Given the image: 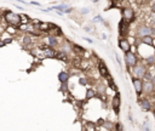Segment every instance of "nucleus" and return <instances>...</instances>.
Here are the masks:
<instances>
[{
    "label": "nucleus",
    "mask_w": 155,
    "mask_h": 131,
    "mask_svg": "<svg viewBox=\"0 0 155 131\" xmlns=\"http://www.w3.org/2000/svg\"><path fill=\"white\" fill-rule=\"evenodd\" d=\"M4 17H5V21L10 26H20L22 23L21 16L15 13V12H11V11H5L4 12Z\"/></svg>",
    "instance_id": "nucleus-1"
},
{
    "label": "nucleus",
    "mask_w": 155,
    "mask_h": 131,
    "mask_svg": "<svg viewBox=\"0 0 155 131\" xmlns=\"http://www.w3.org/2000/svg\"><path fill=\"white\" fill-rule=\"evenodd\" d=\"M125 61H126V64L128 67H134L137 64V58H136V55L128 51V52H125Z\"/></svg>",
    "instance_id": "nucleus-2"
},
{
    "label": "nucleus",
    "mask_w": 155,
    "mask_h": 131,
    "mask_svg": "<svg viewBox=\"0 0 155 131\" xmlns=\"http://www.w3.org/2000/svg\"><path fill=\"white\" fill-rule=\"evenodd\" d=\"M128 27H130V22L125 18H122L120 23H119V32H120V35L125 37L128 32Z\"/></svg>",
    "instance_id": "nucleus-3"
},
{
    "label": "nucleus",
    "mask_w": 155,
    "mask_h": 131,
    "mask_svg": "<svg viewBox=\"0 0 155 131\" xmlns=\"http://www.w3.org/2000/svg\"><path fill=\"white\" fill-rule=\"evenodd\" d=\"M134 75L136 78H138V79H142L144 75H145V68H144L142 64H138V66H134Z\"/></svg>",
    "instance_id": "nucleus-4"
},
{
    "label": "nucleus",
    "mask_w": 155,
    "mask_h": 131,
    "mask_svg": "<svg viewBox=\"0 0 155 131\" xmlns=\"http://www.w3.org/2000/svg\"><path fill=\"white\" fill-rule=\"evenodd\" d=\"M132 84H133V86H134L136 92L138 93V95H141V93L143 92V83H142V80H141V79H138V78H134V79L132 80Z\"/></svg>",
    "instance_id": "nucleus-5"
},
{
    "label": "nucleus",
    "mask_w": 155,
    "mask_h": 131,
    "mask_svg": "<svg viewBox=\"0 0 155 131\" xmlns=\"http://www.w3.org/2000/svg\"><path fill=\"white\" fill-rule=\"evenodd\" d=\"M154 33V29L150 27H145V26H143V27H141L138 29V35L139 37H148V35H150V34H153Z\"/></svg>",
    "instance_id": "nucleus-6"
},
{
    "label": "nucleus",
    "mask_w": 155,
    "mask_h": 131,
    "mask_svg": "<svg viewBox=\"0 0 155 131\" xmlns=\"http://www.w3.org/2000/svg\"><path fill=\"white\" fill-rule=\"evenodd\" d=\"M120 103H121V100H120V95L119 93H116L114 98H113V109H114V112H115L116 114H119V108H120Z\"/></svg>",
    "instance_id": "nucleus-7"
},
{
    "label": "nucleus",
    "mask_w": 155,
    "mask_h": 131,
    "mask_svg": "<svg viewBox=\"0 0 155 131\" xmlns=\"http://www.w3.org/2000/svg\"><path fill=\"white\" fill-rule=\"evenodd\" d=\"M119 47L124 51V52H128L131 50V44L128 43L126 39H120L119 40Z\"/></svg>",
    "instance_id": "nucleus-8"
},
{
    "label": "nucleus",
    "mask_w": 155,
    "mask_h": 131,
    "mask_svg": "<svg viewBox=\"0 0 155 131\" xmlns=\"http://www.w3.org/2000/svg\"><path fill=\"white\" fill-rule=\"evenodd\" d=\"M133 10L132 9H130V7H126V9H124L122 10V18H125V20H127V21H131L133 18Z\"/></svg>",
    "instance_id": "nucleus-9"
},
{
    "label": "nucleus",
    "mask_w": 155,
    "mask_h": 131,
    "mask_svg": "<svg viewBox=\"0 0 155 131\" xmlns=\"http://www.w3.org/2000/svg\"><path fill=\"white\" fill-rule=\"evenodd\" d=\"M98 69H100V73L102 76H109V72H108V68L105 67V64L103 62H100V64H98Z\"/></svg>",
    "instance_id": "nucleus-10"
},
{
    "label": "nucleus",
    "mask_w": 155,
    "mask_h": 131,
    "mask_svg": "<svg viewBox=\"0 0 155 131\" xmlns=\"http://www.w3.org/2000/svg\"><path fill=\"white\" fill-rule=\"evenodd\" d=\"M154 90V84L151 81H149V80H147V81L143 83V91H145V92H151Z\"/></svg>",
    "instance_id": "nucleus-11"
},
{
    "label": "nucleus",
    "mask_w": 155,
    "mask_h": 131,
    "mask_svg": "<svg viewBox=\"0 0 155 131\" xmlns=\"http://www.w3.org/2000/svg\"><path fill=\"white\" fill-rule=\"evenodd\" d=\"M43 54H44V57H56V55H57L55 50L51 49V47L43 50Z\"/></svg>",
    "instance_id": "nucleus-12"
},
{
    "label": "nucleus",
    "mask_w": 155,
    "mask_h": 131,
    "mask_svg": "<svg viewBox=\"0 0 155 131\" xmlns=\"http://www.w3.org/2000/svg\"><path fill=\"white\" fill-rule=\"evenodd\" d=\"M68 79H69V74H68L67 72H61V73L58 74V80L61 83H67Z\"/></svg>",
    "instance_id": "nucleus-13"
},
{
    "label": "nucleus",
    "mask_w": 155,
    "mask_h": 131,
    "mask_svg": "<svg viewBox=\"0 0 155 131\" xmlns=\"http://www.w3.org/2000/svg\"><path fill=\"white\" fill-rule=\"evenodd\" d=\"M141 107H142L143 110H150L151 109V104H150V102L148 100H142L141 101Z\"/></svg>",
    "instance_id": "nucleus-14"
},
{
    "label": "nucleus",
    "mask_w": 155,
    "mask_h": 131,
    "mask_svg": "<svg viewBox=\"0 0 155 131\" xmlns=\"http://www.w3.org/2000/svg\"><path fill=\"white\" fill-rule=\"evenodd\" d=\"M38 28L40 29V30H44V32H46V30H49L51 28V24H46V23H40L38 26Z\"/></svg>",
    "instance_id": "nucleus-15"
},
{
    "label": "nucleus",
    "mask_w": 155,
    "mask_h": 131,
    "mask_svg": "<svg viewBox=\"0 0 155 131\" xmlns=\"http://www.w3.org/2000/svg\"><path fill=\"white\" fill-rule=\"evenodd\" d=\"M56 57L57 58H60V60H63V61H68V57H67V55H66V52L64 51H61V52H58V54L56 55Z\"/></svg>",
    "instance_id": "nucleus-16"
},
{
    "label": "nucleus",
    "mask_w": 155,
    "mask_h": 131,
    "mask_svg": "<svg viewBox=\"0 0 155 131\" xmlns=\"http://www.w3.org/2000/svg\"><path fill=\"white\" fill-rule=\"evenodd\" d=\"M142 41H143L144 44H147V45H151V44H153V39H151L150 35H148V37H143V38H142Z\"/></svg>",
    "instance_id": "nucleus-17"
},
{
    "label": "nucleus",
    "mask_w": 155,
    "mask_h": 131,
    "mask_svg": "<svg viewBox=\"0 0 155 131\" xmlns=\"http://www.w3.org/2000/svg\"><path fill=\"white\" fill-rule=\"evenodd\" d=\"M93 96H94V90L89 89V90L86 91V98H87V100H90V98H92Z\"/></svg>",
    "instance_id": "nucleus-18"
},
{
    "label": "nucleus",
    "mask_w": 155,
    "mask_h": 131,
    "mask_svg": "<svg viewBox=\"0 0 155 131\" xmlns=\"http://www.w3.org/2000/svg\"><path fill=\"white\" fill-rule=\"evenodd\" d=\"M49 44H50V46H56L57 45V39L55 37H49Z\"/></svg>",
    "instance_id": "nucleus-19"
},
{
    "label": "nucleus",
    "mask_w": 155,
    "mask_h": 131,
    "mask_svg": "<svg viewBox=\"0 0 155 131\" xmlns=\"http://www.w3.org/2000/svg\"><path fill=\"white\" fill-rule=\"evenodd\" d=\"M51 9H55V10H67L68 9V5L66 4H63V5H60V6H53V7H51Z\"/></svg>",
    "instance_id": "nucleus-20"
},
{
    "label": "nucleus",
    "mask_w": 155,
    "mask_h": 131,
    "mask_svg": "<svg viewBox=\"0 0 155 131\" xmlns=\"http://www.w3.org/2000/svg\"><path fill=\"white\" fill-rule=\"evenodd\" d=\"M73 47H74V50H75L76 52H80V54H84V51H85V49L81 47V46H79V45H74Z\"/></svg>",
    "instance_id": "nucleus-21"
},
{
    "label": "nucleus",
    "mask_w": 155,
    "mask_h": 131,
    "mask_svg": "<svg viewBox=\"0 0 155 131\" xmlns=\"http://www.w3.org/2000/svg\"><path fill=\"white\" fill-rule=\"evenodd\" d=\"M108 84H109V86L110 87H113L114 90H116L115 84H114V81H113V78H109V79H108Z\"/></svg>",
    "instance_id": "nucleus-22"
},
{
    "label": "nucleus",
    "mask_w": 155,
    "mask_h": 131,
    "mask_svg": "<svg viewBox=\"0 0 155 131\" xmlns=\"http://www.w3.org/2000/svg\"><path fill=\"white\" fill-rule=\"evenodd\" d=\"M142 131H150V127L148 125V123H144L142 125Z\"/></svg>",
    "instance_id": "nucleus-23"
},
{
    "label": "nucleus",
    "mask_w": 155,
    "mask_h": 131,
    "mask_svg": "<svg viewBox=\"0 0 155 131\" xmlns=\"http://www.w3.org/2000/svg\"><path fill=\"white\" fill-rule=\"evenodd\" d=\"M67 90H68V85H67V83H62L61 91H62V92H66Z\"/></svg>",
    "instance_id": "nucleus-24"
},
{
    "label": "nucleus",
    "mask_w": 155,
    "mask_h": 131,
    "mask_svg": "<svg viewBox=\"0 0 155 131\" xmlns=\"http://www.w3.org/2000/svg\"><path fill=\"white\" fill-rule=\"evenodd\" d=\"M147 62H148V63H149V64H154V57H153V56H151V57H148V58H147Z\"/></svg>",
    "instance_id": "nucleus-25"
},
{
    "label": "nucleus",
    "mask_w": 155,
    "mask_h": 131,
    "mask_svg": "<svg viewBox=\"0 0 155 131\" xmlns=\"http://www.w3.org/2000/svg\"><path fill=\"white\" fill-rule=\"evenodd\" d=\"M81 13H84V15L89 13V9H87V7H84V9H81Z\"/></svg>",
    "instance_id": "nucleus-26"
},
{
    "label": "nucleus",
    "mask_w": 155,
    "mask_h": 131,
    "mask_svg": "<svg viewBox=\"0 0 155 131\" xmlns=\"http://www.w3.org/2000/svg\"><path fill=\"white\" fill-rule=\"evenodd\" d=\"M23 43H24V44H29V43H30V39L28 38V37H26V38L23 39Z\"/></svg>",
    "instance_id": "nucleus-27"
},
{
    "label": "nucleus",
    "mask_w": 155,
    "mask_h": 131,
    "mask_svg": "<svg viewBox=\"0 0 155 131\" xmlns=\"http://www.w3.org/2000/svg\"><path fill=\"white\" fill-rule=\"evenodd\" d=\"M79 83H80L81 85H86V81H85V79H80V80H79Z\"/></svg>",
    "instance_id": "nucleus-28"
},
{
    "label": "nucleus",
    "mask_w": 155,
    "mask_h": 131,
    "mask_svg": "<svg viewBox=\"0 0 155 131\" xmlns=\"http://www.w3.org/2000/svg\"><path fill=\"white\" fill-rule=\"evenodd\" d=\"M30 4H32V5H35V6H40V4H39V3H36V1H32Z\"/></svg>",
    "instance_id": "nucleus-29"
},
{
    "label": "nucleus",
    "mask_w": 155,
    "mask_h": 131,
    "mask_svg": "<svg viewBox=\"0 0 155 131\" xmlns=\"http://www.w3.org/2000/svg\"><path fill=\"white\" fill-rule=\"evenodd\" d=\"M151 11H153V12H155V3L153 4V6H151Z\"/></svg>",
    "instance_id": "nucleus-30"
},
{
    "label": "nucleus",
    "mask_w": 155,
    "mask_h": 131,
    "mask_svg": "<svg viewBox=\"0 0 155 131\" xmlns=\"http://www.w3.org/2000/svg\"><path fill=\"white\" fill-rule=\"evenodd\" d=\"M9 43H11V39H6L5 40V44H9Z\"/></svg>",
    "instance_id": "nucleus-31"
},
{
    "label": "nucleus",
    "mask_w": 155,
    "mask_h": 131,
    "mask_svg": "<svg viewBox=\"0 0 155 131\" xmlns=\"http://www.w3.org/2000/svg\"><path fill=\"white\" fill-rule=\"evenodd\" d=\"M4 45H5V41H0V47H1V46H4Z\"/></svg>",
    "instance_id": "nucleus-32"
},
{
    "label": "nucleus",
    "mask_w": 155,
    "mask_h": 131,
    "mask_svg": "<svg viewBox=\"0 0 155 131\" xmlns=\"http://www.w3.org/2000/svg\"><path fill=\"white\" fill-rule=\"evenodd\" d=\"M92 1H93V3H97V1H98V0H92Z\"/></svg>",
    "instance_id": "nucleus-33"
},
{
    "label": "nucleus",
    "mask_w": 155,
    "mask_h": 131,
    "mask_svg": "<svg viewBox=\"0 0 155 131\" xmlns=\"http://www.w3.org/2000/svg\"><path fill=\"white\" fill-rule=\"evenodd\" d=\"M153 81H154V83H155V78H154V80H153Z\"/></svg>",
    "instance_id": "nucleus-34"
},
{
    "label": "nucleus",
    "mask_w": 155,
    "mask_h": 131,
    "mask_svg": "<svg viewBox=\"0 0 155 131\" xmlns=\"http://www.w3.org/2000/svg\"><path fill=\"white\" fill-rule=\"evenodd\" d=\"M154 115H155V112H154Z\"/></svg>",
    "instance_id": "nucleus-35"
},
{
    "label": "nucleus",
    "mask_w": 155,
    "mask_h": 131,
    "mask_svg": "<svg viewBox=\"0 0 155 131\" xmlns=\"http://www.w3.org/2000/svg\"><path fill=\"white\" fill-rule=\"evenodd\" d=\"M119 1H121V0H119Z\"/></svg>",
    "instance_id": "nucleus-36"
}]
</instances>
